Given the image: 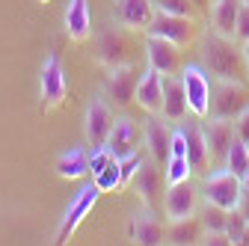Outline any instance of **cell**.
Instances as JSON below:
<instances>
[{
    "label": "cell",
    "instance_id": "obj_22",
    "mask_svg": "<svg viewBox=\"0 0 249 246\" xmlns=\"http://www.w3.org/2000/svg\"><path fill=\"white\" fill-rule=\"evenodd\" d=\"M131 237L137 243H145V246H158V243L166 240V228H163V223L158 217H154V211H142L131 223Z\"/></svg>",
    "mask_w": 249,
    "mask_h": 246
},
{
    "label": "cell",
    "instance_id": "obj_7",
    "mask_svg": "<svg viewBox=\"0 0 249 246\" xmlns=\"http://www.w3.org/2000/svg\"><path fill=\"white\" fill-rule=\"evenodd\" d=\"M145 63L160 71L163 77L169 74H181L184 69V56H181V45L160 39V36H145Z\"/></svg>",
    "mask_w": 249,
    "mask_h": 246
},
{
    "label": "cell",
    "instance_id": "obj_38",
    "mask_svg": "<svg viewBox=\"0 0 249 246\" xmlns=\"http://www.w3.org/2000/svg\"><path fill=\"white\" fill-rule=\"evenodd\" d=\"M243 3H249V0H243Z\"/></svg>",
    "mask_w": 249,
    "mask_h": 246
},
{
    "label": "cell",
    "instance_id": "obj_20",
    "mask_svg": "<svg viewBox=\"0 0 249 246\" xmlns=\"http://www.w3.org/2000/svg\"><path fill=\"white\" fill-rule=\"evenodd\" d=\"M196 190L190 187V181H181V184H169V190H166V217L169 220H181V217H193V213L199 211L196 208Z\"/></svg>",
    "mask_w": 249,
    "mask_h": 246
},
{
    "label": "cell",
    "instance_id": "obj_5",
    "mask_svg": "<svg viewBox=\"0 0 249 246\" xmlns=\"http://www.w3.org/2000/svg\"><path fill=\"white\" fill-rule=\"evenodd\" d=\"M145 36H160L169 39L181 48L199 42V21L196 18H181V15H166V12H154V18L148 21V27L142 30Z\"/></svg>",
    "mask_w": 249,
    "mask_h": 246
},
{
    "label": "cell",
    "instance_id": "obj_26",
    "mask_svg": "<svg viewBox=\"0 0 249 246\" xmlns=\"http://www.w3.org/2000/svg\"><path fill=\"white\" fill-rule=\"evenodd\" d=\"M226 169H231L240 181L249 175V142H243L240 137H234V142H231V148H229Z\"/></svg>",
    "mask_w": 249,
    "mask_h": 246
},
{
    "label": "cell",
    "instance_id": "obj_27",
    "mask_svg": "<svg viewBox=\"0 0 249 246\" xmlns=\"http://www.w3.org/2000/svg\"><path fill=\"white\" fill-rule=\"evenodd\" d=\"M196 213H199L205 231H226V226H229V211L220 208V205H213V202H205ZM226 234H229V231H226Z\"/></svg>",
    "mask_w": 249,
    "mask_h": 246
},
{
    "label": "cell",
    "instance_id": "obj_31",
    "mask_svg": "<svg viewBox=\"0 0 249 246\" xmlns=\"http://www.w3.org/2000/svg\"><path fill=\"white\" fill-rule=\"evenodd\" d=\"M246 226H249V220L243 217V211H240V208H234V211H229V226H226V231H229V237H231V243H240V237H243V231H246Z\"/></svg>",
    "mask_w": 249,
    "mask_h": 246
},
{
    "label": "cell",
    "instance_id": "obj_39",
    "mask_svg": "<svg viewBox=\"0 0 249 246\" xmlns=\"http://www.w3.org/2000/svg\"><path fill=\"white\" fill-rule=\"evenodd\" d=\"M211 3H213V0H211Z\"/></svg>",
    "mask_w": 249,
    "mask_h": 246
},
{
    "label": "cell",
    "instance_id": "obj_33",
    "mask_svg": "<svg viewBox=\"0 0 249 246\" xmlns=\"http://www.w3.org/2000/svg\"><path fill=\"white\" fill-rule=\"evenodd\" d=\"M172 155L187 158V137H184V131H181V128H178V131H172Z\"/></svg>",
    "mask_w": 249,
    "mask_h": 246
},
{
    "label": "cell",
    "instance_id": "obj_14",
    "mask_svg": "<svg viewBox=\"0 0 249 246\" xmlns=\"http://www.w3.org/2000/svg\"><path fill=\"white\" fill-rule=\"evenodd\" d=\"M134 104H140L148 116L163 113V74H160V71H154L151 66L142 69V74H140Z\"/></svg>",
    "mask_w": 249,
    "mask_h": 246
},
{
    "label": "cell",
    "instance_id": "obj_6",
    "mask_svg": "<svg viewBox=\"0 0 249 246\" xmlns=\"http://www.w3.org/2000/svg\"><path fill=\"white\" fill-rule=\"evenodd\" d=\"M181 83H184V95H187V104H190V113L205 122L211 116V80H208V69L205 66H184L181 69Z\"/></svg>",
    "mask_w": 249,
    "mask_h": 246
},
{
    "label": "cell",
    "instance_id": "obj_32",
    "mask_svg": "<svg viewBox=\"0 0 249 246\" xmlns=\"http://www.w3.org/2000/svg\"><path fill=\"white\" fill-rule=\"evenodd\" d=\"M237 42H249V3H243L237 15Z\"/></svg>",
    "mask_w": 249,
    "mask_h": 246
},
{
    "label": "cell",
    "instance_id": "obj_17",
    "mask_svg": "<svg viewBox=\"0 0 249 246\" xmlns=\"http://www.w3.org/2000/svg\"><path fill=\"white\" fill-rule=\"evenodd\" d=\"M184 137H187V160L193 166V175H208L213 166H211V155H208V142H205V128L199 122H190V125L181 128Z\"/></svg>",
    "mask_w": 249,
    "mask_h": 246
},
{
    "label": "cell",
    "instance_id": "obj_11",
    "mask_svg": "<svg viewBox=\"0 0 249 246\" xmlns=\"http://www.w3.org/2000/svg\"><path fill=\"white\" fill-rule=\"evenodd\" d=\"M140 63L137 66H122V69H110L107 74V98L116 107H131L134 95H137V83H140Z\"/></svg>",
    "mask_w": 249,
    "mask_h": 246
},
{
    "label": "cell",
    "instance_id": "obj_8",
    "mask_svg": "<svg viewBox=\"0 0 249 246\" xmlns=\"http://www.w3.org/2000/svg\"><path fill=\"white\" fill-rule=\"evenodd\" d=\"M163 181H166V169H160V163L154 158H142V163L134 175V190L148 211L158 208L160 193H163Z\"/></svg>",
    "mask_w": 249,
    "mask_h": 246
},
{
    "label": "cell",
    "instance_id": "obj_15",
    "mask_svg": "<svg viewBox=\"0 0 249 246\" xmlns=\"http://www.w3.org/2000/svg\"><path fill=\"white\" fill-rule=\"evenodd\" d=\"M142 145L148 148V158H154L160 166H166V160L172 158V131L166 128V122L151 116L142 128Z\"/></svg>",
    "mask_w": 249,
    "mask_h": 246
},
{
    "label": "cell",
    "instance_id": "obj_35",
    "mask_svg": "<svg viewBox=\"0 0 249 246\" xmlns=\"http://www.w3.org/2000/svg\"><path fill=\"white\" fill-rule=\"evenodd\" d=\"M237 208L243 211V217L249 220V193H246V190H243V196H240V205H237Z\"/></svg>",
    "mask_w": 249,
    "mask_h": 246
},
{
    "label": "cell",
    "instance_id": "obj_16",
    "mask_svg": "<svg viewBox=\"0 0 249 246\" xmlns=\"http://www.w3.org/2000/svg\"><path fill=\"white\" fill-rule=\"evenodd\" d=\"M113 18L128 30H145L148 21L154 18V0H116Z\"/></svg>",
    "mask_w": 249,
    "mask_h": 246
},
{
    "label": "cell",
    "instance_id": "obj_13",
    "mask_svg": "<svg viewBox=\"0 0 249 246\" xmlns=\"http://www.w3.org/2000/svg\"><path fill=\"white\" fill-rule=\"evenodd\" d=\"M42 104L45 107H59L62 101H66V74H62V66H59V56L56 53H48L45 56V66H42Z\"/></svg>",
    "mask_w": 249,
    "mask_h": 246
},
{
    "label": "cell",
    "instance_id": "obj_24",
    "mask_svg": "<svg viewBox=\"0 0 249 246\" xmlns=\"http://www.w3.org/2000/svg\"><path fill=\"white\" fill-rule=\"evenodd\" d=\"M89 158H92V151L89 148H69V151H62V155L56 158V175L59 178H83L89 175Z\"/></svg>",
    "mask_w": 249,
    "mask_h": 246
},
{
    "label": "cell",
    "instance_id": "obj_3",
    "mask_svg": "<svg viewBox=\"0 0 249 246\" xmlns=\"http://www.w3.org/2000/svg\"><path fill=\"white\" fill-rule=\"evenodd\" d=\"M249 110V83L240 80H216L211 86V119L234 122Z\"/></svg>",
    "mask_w": 249,
    "mask_h": 246
},
{
    "label": "cell",
    "instance_id": "obj_10",
    "mask_svg": "<svg viewBox=\"0 0 249 246\" xmlns=\"http://www.w3.org/2000/svg\"><path fill=\"white\" fill-rule=\"evenodd\" d=\"M113 122H116L113 107L104 98H92L86 104V142H89V148L107 145L110 131H113Z\"/></svg>",
    "mask_w": 249,
    "mask_h": 246
},
{
    "label": "cell",
    "instance_id": "obj_19",
    "mask_svg": "<svg viewBox=\"0 0 249 246\" xmlns=\"http://www.w3.org/2000/svg\"><path fill=\"white\" fill-rule=\"evenodd\" d=\"M243 0H213L211 3V30L216 36H226L237 42V15Z\"/></svg>",
    "mask_w": 249,
    "mask_h": 246
},
{
    "label": "cell",
    "instance_id": "obj_1",
    "mask_svg": "<svg viewBox=\"0 0 249 246\" xmlns=\"http://www.w3.org/2000/svg\"><path fill=\"white\" fill-rule=\"evenodd\" d=\"M199 56H202V66L216 80H240V83H249L246 56H243V48L234 45V39L216 36L213 30H211V33L199 42Z\"/></svg>",
    "mask_w": 249,
    "mask_h": 246
},
{
    "label": "cell",
    "instance_id": "obj_9",
    "mask_svg": "<svg viewBox=\"0 0 249 246\" xmlns=\"http://www.w3.org/2000/svg\"><path fill=\"white\" fill-rule=\"evenodd\" d=\"M205 142H208V155H211V166L213 169H223L226 166V158H229V148L234 142V122H226V119H205Z\"/></svg>",
    "mask_w": 249,
    "mask_h": 246
},
{
    "label": "cell",
    "instance_id": "obj_34",
    "mask_svg": "<svg viewBox=\"0 0 249 246\" xmlns=\"http://www.w3.org/2000/svg\"><path fill=\"white\" fill-rule=\"evenodd\" d=\"M234 134H237L243 142H249V110L240 113V116L234 119Z\"/></svg>",
    "mask_w": 249,
    "mask_h": 246
},
{
    "label": "cell",
    "instance_id": "obj_18",
    "mask_svg": "<svg viewBox=\"0 0 249 246\" xmlns=\"http://www.w3.org/2000/svg\"><path fill=\"white\" fill-rule=\"evenodd\" d=\"M98 184L95 181H92V184H86V187L77 193V199L69 205V211H66V220H62V228H59V234H56V243H62V240H66L80 223H83V217H86V213L92 211V205H95V199H98Z\"/></svg>",
    "mask_w": 249,
    "mask_h": 246
},
{
    "label": "cell",
    "instance_id": "obj_12",
    "mask_svg": "<svg viewBox=\"0 0 249 246\" xmlns=\"http://www.w3.org/2000/svg\"><path fill=\"white\" fill-rule=\"evenodd\" d=\"M140 142H142V131H140L137 122L131 116H116L113 131H110V140H107V148L122 160V158H128V155H137Z\"/></svg>",
    "mask_w": 249,
    "mask_h": 246
},
{
    "label": "cell",
    "instance_id": "obj_2",
    "mask_svg": "<svg viewBox=\"0 0 249 246\" xmlns=\"http://www.w3.org/2000/svg\"><path fill=\"white\" fill-rule=\"evenodd\" d=\"M140 56H145V48L140 51V42L131 36L128 27H107L95 36V59L110 71L122 66H137Z\"/></svg>",
    "mask_w": 249,
    "mask_h": 246
},
{
    "label": "cell",
    "instance_id": "obj_21",
    "mask_svg": "<svg viewBox=\"0 0 249 246\" xmlns=\"http://www.w3.org/2000/svg\"><path fill=\"white\" fill-rule=\"evenodd\" d=\"M187 113H190V104H187V95H184L181 74L163 77V119L181 122V119H187Z\"/></svg>",
    "mask_w": 249,
    "mask_h": 246
},
{
    "label": "cell",
    "instance_id": "obj_37",
    "mask_svg": "<svg viewBox=\"0 0 249 246\" xmlns=\"http://www.w3.org/2000/svg\"><path fill=\"white\" fill-rule=\"evenodd\" d=\"M243 56H246V66H249V42H243Z\"/></svg>",
    "mask_w": 249,
    "mask_h": 246
},
{
    "label": "cell",
    "instance_id": "obj_25",
    "mask_svg": "<svg viewBox=\"0 0 249 246\" xmlns=\"http://www.w3.org/2000/svg\"><path fill=\"white\" fill-rule=\"evenodd\" d=\"M66 33L74 42L89 39L92 21H89V3H86V0H71V3H69V9H66Z\"/></svg>",
    "mask_w": 249,
    "mask_h": 246
},
{
    "label": "cell",
    "instance_id": "obj_29",
    "mask_svg": "<svg viewBox=\"0 0 249 246\" xmlns=\"http://www.w3.org/2000/svg\"><path fill=\"white\" fill-rule=\"evenodd\" d=\"M92 178H95V184H98V190H101V193L119 190L122 184H124V181H122V163H119V158H116L113 163H107L101 172H95Z\"/></svg>",
    "mask_w": 249,
    "mask_h": 246
},
{
    "label": "cell",
    "instance_id": "obj_36",
    "mask_svg": "<svg viewBox=\"0 0 249 246\" xmlns=\"http://www.w3.org/2000/svg\"><path fill=\"white\" fill-rule=\"evenodd\" d=\"M193 3L202 9V12H208V6H211V0H193Z\"/></svg>",
    "mask_w": 249,
    "mask_h": 246
},
{
    "label": "cell",
    "instance_id": "obj_4",
    "mask_svg": "<svg viewBox=\"0 0 249 246\" xmlns=\"http://www.w3.org/2000/svg\"><path fill=\"white\" fill-rule=\"evenodd\" d=\"M202 196H205V202H213L226 211H234L240 205V196H243V181L226 166L213 169L202 178Z\"/></svg>",
    "mask_w": 249,
    "mask_h": 246
},
{
    "label": "cell",
    "instance_id": "obj_30",
    "mask_svg": "<svg viewBox=\"0 0 249 246\" xmlns=\"http://www.w3.org/2000/svg\"><path fill=\"white\" fill-rule=\"evenodd\" d=\"M190 175H193V166H190V160H187V158L172 155V158L166 160V184H181V181H190Z\"/></svg>",
    "mask_w": 249,
    "mask_h": 246
},
{
    "label": "cell",
    "instance_id": "obj_28",
    "mask_svg": "<svg viewBox=\"0 0 249 246\" xmlns=\"http://www.w3.org/2000/svg\"><path fill=\"white\" fill-rule=\"evenodd\" d=\"M154 12H166V15H181V18H199L202 9L193 0H154Z\"/></svg>",
    "mask_w": 249,
    "mask_h": 246
},
{
    "label": "cell",
    "instance_id": "obj_23",
    "mask_svg": "<svg viewBox=\"0 0 249 246\" xmlns=\"http://www.w3.org/2000/svg\"><path fill=\"white\" fill-rule=\"evenodd\" d=\"M202 234H205V226H202V220H199V213H193V217L169 220V228H166V243H175V246L202 243Z\"/></svg>",
    "mask_w": 249,
    "mask_h": 246
}]
</instances>
